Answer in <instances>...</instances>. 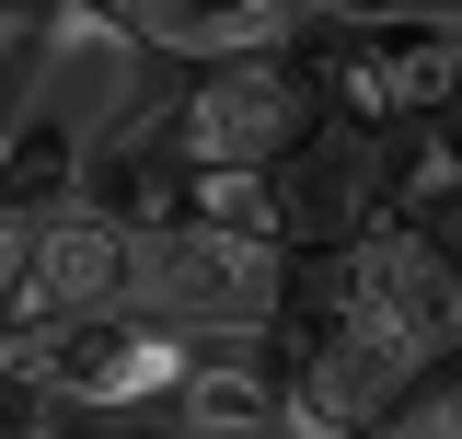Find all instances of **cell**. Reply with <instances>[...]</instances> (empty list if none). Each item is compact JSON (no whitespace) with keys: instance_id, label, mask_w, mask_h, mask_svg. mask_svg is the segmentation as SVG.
Here are the masks:
<instances>
[{"instance_id":"obj_1","label":"cell","mask_w":462,"mask_h":439,"mask_svg":"<svg viewBox=\"0 0 462 439\" xmlns=\"http://www.w3.org/2000/svg\"><path fill=\"white\" fill-rule=\"evenodd\" d=\"M127 301L173 335H266L289 313V243H243L208 220H127Z\"/></svg>"},{"instance_id":"obj_2","label":"cell","mask_w":462,"mask_h":439,"mask_svg":"<svg viewBox=\"0 0 462 439\" xmlns=\"http://www.w3.org/2000/svg\"><path fill=\"white\" fill-rule=\"evenodd\" d=\"M312 81H300V58L266 47V58H185V93L151 116V163H300L312 151Z\"/></svg>"},{"instance_id":"obj_3","label":"cell","mask_w":462,"mask_h":439,"mask_svg":"<svg viewBox=\"0 0 462 439\" xmlns=\"http://www.w3.org/2000/svg\"><path fill=\"white\" fill-rule=\"evenodd\" d=\"M127 301V220L105 197H35L12 209V243H0V347H35V335L81 324V313H116Z\"/></svg>"},{"instance_id":"obj_4","label":"cell","mask_w":462,"mask_h":439,"mask_svg":"<svg viewBox=\"0 0 462 439\" xmlns=\"http://www.w3.org/2000/svg\"><path fill=\"white\" fill-rule=\"evenodd\" d=\"M300 81L324 127L393 139L404 116L462 105V23H300Z\"/></svg>"},{"instance_id":"obj_5","label":"cell","mask_w":462,"mask_h":439,"mask_svg":"<svg viewBox=\"0 0 462 439\" xmlns=\"http://www.w3.org/2000/svg\"><path fill=\"white\" fill-rule=\"evenodd\" d=\"M12 359L35 370V393H47L58 416H173L197 335H173L162 313L116 301V313H81V324L35 335V347H12Z\"/></svg>"},{"instance_id":"obj_6","label":"cell","mask_w":462,"mask_h":439,"mask_svg":"<svg viewBox=\"0 0 462 439\" xmlns=\"http://www.w3.org/2000/svg\"><path fill=\"white\" fill-rule=\"evenodd\" d=\"M185 439H289V347L266 335H197L185 393H173Z\"/></svg>"},{"instance_id":"obj_7","label":"cell","mask_w":462,"mask_h":439,"mask_svg":"<svg viewBox=\"0 0 462 439\" xmlns=\"http://www.w3.org/2000/svg\"><path fill=\"white\" fill-rule=\"evenodd\" d=\"M105 23L162 58H266V47H300L312 0H105Z\"/></svg>"},{"instance_id":"obj_8","label":"cell","mask_w":462,"mask_h":439,"mask_svg":"<svg viewBox=\"0 0 462 439\" xmlns=\"http://www.w3.org/2000/svg\"><path fill=\"white\" fill-rule=\"evenodd\" d=\"M358 151H370L382 220H416V231L462 220V105H428V116H404L393 139H358Z\"/></svg>"},{"instance_id":"obj_9","label":"cell","mask_w":462,"mask_h":439,"mask_svg":"<svg viewBox=\"0 0 462 439\" xmlns=\"http://www.w3.org/2000/svg\"><path fill=\"white\" fill-rule=\"evenodd\" d=\"M404 23H462V0H393Z\"/></svg>"}]
</instances>
